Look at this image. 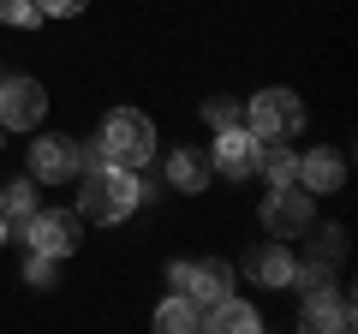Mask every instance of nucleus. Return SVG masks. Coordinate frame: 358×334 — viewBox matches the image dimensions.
Instances as JSON below:
<instances>
[{
	"instance_id": "1",
	"label": "nucleus",
	"mask_w": 358,
	"mask_h": 334,
	"mask_svg": "<svg viewBox=\"0 0 358 334\" xmlns=\"http://www.w3.org/2000/svg\"><path fill=\"white\" fill-rule=\"evenodd\" d=\"M143 185H138V167H114V161H96L84 173V197H78V209H84V221H102V227H114V221H126L131 209H138Z\"/></svg>"
},
{
	"instance_id": "2",
	"label": "nucleus",
	"mask_w": 358,
	"mask_h": 334,
	"mask_svg": "<svg viewBox=\"0 0 358 334\" xmlns=\"http://www.w3.org/2000/svg\"><path fill=\"white\" fill-rule=\"evenodd\" d=\"M245 131L251 138H299L305 131V102H299L293 90H257L251 102H245Z\"/></svg>"
},
{
	"instance_id": "3",
	"label": "nucleus",
	"mask_w": 358,
	"mask_h": 334,
	"mask_svg": "<svg viewBox=\"0 0 358 334\" xmlns=\"http://www.w3.org/2000/svg\"><path fill=\"white\" fill-rule=\"evenodd\" d=\"M102 150L114 167H143L155 155V126L138 114V108H114L102 126Z\"/></svg>"
},
{
	"instance_id": "4",
	"label": "nucleus",
	"mask_w": 358,
	"mask_h": 334,
	"mask_svg": "<svg viewBox=\"0 0 358 334\" xmlns=\"http://www.w3.org/2000/svg\"><path fill=\"white\" fill-rule=\"evenodd\" d=\"M263 227L275 233V239H299V233H310V221H317V203H310L305 185H268L263 197Z\"/></svg>"
},
{
	"instance_id": "5",
	"label": "nucleus",
	"mask_w": 358,
	"mask_h": 334,
	"mask_svg": "<svg viewBox=\"0 0 358 334\" xmlns=\"http://www.w3.org/2000/svg\"><path fill=\"white\" fill-rule=\"evenodd\" d=\"M167 281H173L179 298H192L197 310H209L215 298L233 293V269L227 263H167Z\"/></svg>"
},
{
	"instance_id": "6",
	"label": "nucleus",
	"mask_w": 358,
	"mask_h": 334,
	"mask_svg": "<svg viewBox=\"0 0 358 334\" xmlns=\"http://www.w3.org/2000/svg\"><path fill=\"white\" fill-rule=\"evenodd\" d=\"M42 108H48V96L36 78H0V126L6 131H36Z\"/></svg>"
},
{
	"instance_id": "7",
	"label": "nucleus",
	"mask_w": 358,
	"mask_h": 334,
	"mask_svg": "<svg viewBox=\"0 0 358 334\" xmlns=\"http://www.w3.org/2000/svg\"><path fill=\"white\" fill-rule=\"evenodd\" d=\"M84 167V150H78L72 138H60V131H48V138L30 143V180H48V185H66Z\"/></svg>"
},
{
	"instance_id": "8",
	"label": "nucleus",
	"mask_w": 358,
	"mask_h": 334,
	"mask_svg": "<svg viewBox=\"0 0 358 334\" xmlns=\"http://www.w3.org/2000/svg\"><path fill=\"white\" fill-rule=\"evenodd\" d=\"M24 239H30V251H42V257H72L78 251V215H66V209H42V215H30L24 221Z\"/></svg>"
},
{
	"instance_id": "9",
	"label": "nucleus",
	"mask_w": 358,
	"mask_h": 334,
	"mask_svg": "<svg viewBox=\"0 0 358 334\" xmlns=\"http://www.w3.org/2000/svg\"><path fill=\"white\" fill-rule=\"evenodd\" d=\"M251 161H257V138H251L245 126H233V131H215V150H209V173L245 180V173H251Z\"/></svg>"
},
{
	"instance_id": "10",
	"label": "nucleus",
	"mask_w": 358,
	"mask_h": 334,
	"mask_svg": "<svg viewBox=\"0 0 358 334\" xmlns=\"http://www.w3.org/2000/svg\"><path fill=\"white\" fill-rule=\"evenodd\" d=\"M299 185H305L310 197H322V191H334V185L346 180V155L341 150H310V155H299V173H293Z\"/></svg>"
},
{
	"instance_id": "11",
	"label": "nucleus",
	"mask_w": 358,
	"mask_h": 334,
	"mask_svg": "<svg viewBox=\"0 0 358 334\" xmlns=\"http://www.w3.org/2000/svg\"><path fill=\"white\" fill-rule=\"evenodd\" d=\"M299 322H305V328H352V305H346L334 286H322V293H305Z\"/></svg>"
},
{
	"instance_id": "12",
	"label": "nucleus",
	"mask_w": 358,
	"mask_h": 334,
	"mask_svg": "<svg viewBox=\"0 0 358 334\" xmlns=\"http://www.w3.org/2000/svg\"><path fill=\"white\" fill-rule=\"evenodd\" d=\"M245 269H251V281L257 286H293V251H287V245H263V251H251V263H245Z\"/></svg>"
},
{
	"instance_id": "13",
	"label": "nucleus",
	"mask_w": 358,
	"mask_h": 334,
	"mask_svg": "<svg viewBox=\"0 0 358 334\" xmlns=\"http://www.w3.org/2000/svg\"><path fill=\"white\" fill-rule=\"evenodd\" d=\"M167 185H179V191H203V185H209V155L192 150V143H179V150L167 155Z\"/></svg>"
},
{
	"instance_id": "14",
	"label": "nucleus",
	"mask_w": 358,
	"mask_h": 334,
	"mask_svg": "<svg viewBox=\"0 0 358 334\" xmlns=\"http://www.w3.org/2000/svg\"><path fill=\"white\" fill-rule=\"evenodd\" d=\"M251 173H263L268 185H293L299 155H293V150H281V138H257V161H251Z\"/></svg>"
},
{
	"instance_id": "15",
	"label": "nucleus",
	"mask_w": 358,
	"mask_h": 334,
	"mask_svg": "<svg viewBox=\"0 0 358 334\" xmlns=\"http://www.w3.org/2000/svg\"><path fill=\"white\" fill-rule=\"evenodd\" d=\"M203 322H209V328H221V334H227V328H233V334H257V328H263V317H257L245 298H233V293L215 298V305L203 310Z\"/></svg>"
},
{
	"instance_id": "16",
	"label": "nucleus",
	"mask_w": 358,
	"mask_h": 334,
	"mask_svg": "<svg viewBox=\"0 0 358 334\" xmlns=\"http://www.w3.org/2000/svg\"><path fill=\"white\" fill-rule=\"evenodd\" d=\"M0 215L24 227V221L36 215V180H18V185H6V191H0Z\"/></svg>"
},
{
	"instance_id": "17",
	"label": "nucleus",
	"mask_w": 358,
	"mask_h": 334,
	"mask_svg": "<svg viewBox=\"0 0 358 334\" xmlns=\"http://www.w3.org/2000/svg\"><path fill=\"white\" fill-rule=\"evenodd\" d=\"M197 322L203 317H197L192 298H167V305L155 310V328H167V334H185V328H197Z\"/></svg>"
},
{
	"instance_id": "18",
	"label": "nucleus",
	"mask_w": 358,
	"mask_h": 334,
	"mask_svg": "<svg viewBox=\"0 0 358 334\" xmlns=\"http://www.w3.org/2000/svg\"><path fill=\"white\" fill-rule=\"evenodd\" d=\"M203 119L215 131H233V126H245V102H227V96H215V102H203Z\"/></svg>"
},
{
	"instance_id": "19",
	"label": "nucleus",
	"mask_w": 358,
	"mask_h": 334,
	"mask_svg": "<svg viewBox=\"0 0 358 334\" xmlns=\"http://www.w3.org/2000/svg\"><path fill=\"white\" fill-rule=\"evenodd\" d=\"M310 257H317V263H341L346 257V233L341 227H322V239L310 245Z\"/></svg>"
},
{
	"instance_id": "20",
	"label": "nucleus",
	"mask_w": 358,
	"mask_h": 334,
	"mask_svg": "<svg viewBox=\"0 0 358 334\" xmlns=\"http://www.w3.org/2000/svg\"><path fill=\"white\" fill-rule=\"evenodd\" d=\"M0 18H6L13 30H30L42 13H36V0H0Z\"/></svg>"
},
{
	"instance_id": "21",
	"label": "nucleus",
	"mask_w": 358,
	"mask_h": 334,
	"mask_svg": "<svg viewBox=\"0 0 358 334\" xmlns=\"http://www.w3.org/2000/svg\"><path fill=\"white\" fill-rule=\"evenodd\" d=\"M24 281H30V286H54V257L30 251V257H24Z\"/></svg>"
},
{
	"instance_id": "22",
	"label": "nucleus",
	"mask_w": 358,
	"mask_h": 334,
	"mask_svg": "<svg viewBox=\"0 0 358 334\" xmlns=\"http://www.w3.org/2000/svg\"><path fill=\"white\" fill-rule=\"evenodd\" d=\"M90 0H36V13H48V18H72V13H84Z\"/></svg>"
},
{
	"instance_id": "23",
	"label": "nucleus",
	"mask_w": 358,
	"mask_h": 334,
	"mask_svg": "<svg viewBox=\"0 0 358 334\" xmlns=\"http://www.w3.org/2000/svg\"><path fill=\"white\" fill-rule=\"evenodd\" d=\"M0 239H6V215H0Z\"/></svg>"
},
{
	"instance_id": "24",
	"label": "nucleus",
	"mask_w": 358,
	"mask_h": 334,
	"mask_svg": "<svg viewBox=\"0 0 358 334\" xmlns=\"http://www.w3.org/2000/svg\"><path fill=\"white\" fill-rule=\"evenodd\" d=\"M0 138H6V126H0Z\"/></svg>"
}]
</instances>
